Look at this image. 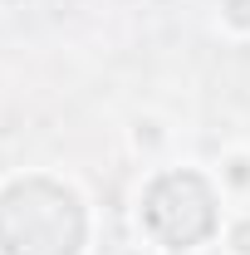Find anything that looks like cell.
Listing matches in <instances>:
<instances>
[{
  "mask_svg": "<svg viewBox=\"0 0 250 255\" xmlns=\"http://www.w3.org/2000/svg\"><path fill=\"white\" fill-rule=\"evenodd\" d=\"M231 10H236V15H231L236 25H250V0H231Z\"/></svg>",
  "mask_w": 250,
  "mask_h": 255,
  "instance_id": "1",
  "label": "cell"
}]
</instances>
